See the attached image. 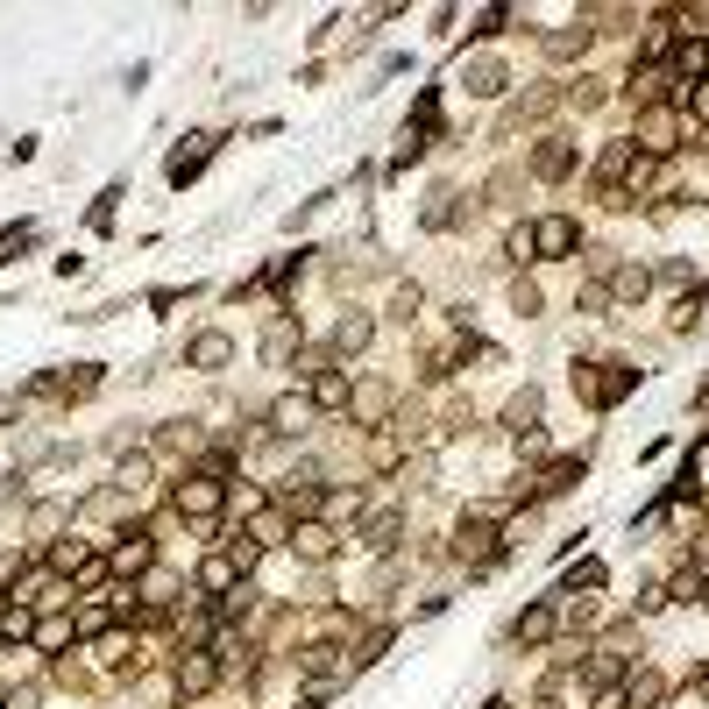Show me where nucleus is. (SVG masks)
<instances>
[{
  "label": "nucleus",
  "mask_w": 709,
  "mask_h": 709,
  "mask_svg": "<svg viewBox=\"0 0 709 709\" xmlns=\"http://www.w3.org/2000/svg\"><path fill=\"white\" fill-rule=\"evenodd\" d=\"M575 249H582V227H575L568 213H546V220H532V256H539V263L575 256Z\"/></svg>",
  "instance_id": "obj_3"
},
{
  "label": "nucleus",
  "mask_w": 709,
  "mask_h": 709,
  "mask_svg": "<svg viewBox=\"0 0 709 709\" xmlns=\"http://www.w3.org/2000/svg\"><path fill=\"white\" fill-rule=\"evenodd\" d=\"M398 525H405L398 511H376V518L362 525V546H369V554H390V546H398Z\"/></svg>",
  "instance_id": "obj_21"
},
{
  "label": "nucleus",
  "mask_w": 709,
  "mask_h": 709,
  "mask_svg": "<svg viewBox=\"0 0 709 709\" xmlns=\"http://www.w3.org/2000/svg\"><path fill=\"white\" fill-rule=\"evenodd\" d=\"M624 667H632V660H624L617 646H603V653H589V681H596V688H617V681H624Z\"/></svg>",
  "instance_id": "obj_22"
},
{
  "label": "nucleus",
  "mask_w": 709,
  "mask_h": 709,
  "mask_svg": "<svg viewBox=\"0 0 709 709\" xmlns=\"http://www.w3.org/2000/svg\"><path fill=\"white\" fill-rule=\"evenodd\" d=\"M681 114H688V121H709V78H695V86L681 93Z\"/></svg>",
  "instance_id": "obj_32"
},
{
  "label": "nucleus",
  "mask_w": 709,
  "mask_h": 709,
  "mask_svg": "<svg viewBox=\"0 0 709 709\" xmlns=\"http://www.w3.org/2000/svg\"><path fill=\"white\" fill-rule=\"evenodd\" d=\"M298 270H305V249H298V256H284V263H270V277H263V284H270V291L284 298V291L298 284Z\"/></svg>",
  "instance_id": "obj_27"
},
{
  "label": "nucleus",
  "mask_w": 709,
  "mask_h": 709,
  "mask_svg": "<svg viewBox=\"0 0 709 709\" xmlns=\"http://www.w3.org/2000/svg\"><path fill=\"white\" fill-rule=\"evenodd\" d=\"M291 546H298L305 561H334V554H341V532H334L327 518H298V525H291Z\"/></svg>",
  "instance_id": "obj_5"
},
{
  "label": "nucleus",
  "mask_w": 709,
  "mask_h": 709,
  "mask_svg": "<svg viewBox=\"0 0 709 709\" xmlns=\"http://www.w3.org/2000/svg\"><path fill=\"white\" fill-rule=\"evenodd\" d=\"M185 362H192V369H227V362H234V341L213 327V334H199V341L185 348Z\"/></svg>",
  "instance_id": "obj_13"
},
{
  "label": "nucleus",
  "mask_w": 709,
  "mask_h": 709,
  "mask_svg": "<svg viewBox=\"0 0 709 709\" xmlns=\"http://www.w3.org/2000/svg\"><path fill=\"white\" fill-rule=\"evenodd\" d=\"M447 220H454V192H447V185H440V192H433V199H426V227H447Z\"/></svg>",
  "instance_id": "obj_36"
},
{
  "label": "nucleus",
  "mask_w": 709,
  "mask_h": 709,
  "mask_svg": "<svg viewBox=\"0 0 709 709\" xmlns=\"http://www.w3.org/2000/svg\"><path fill=\"white\" fill-rule=\"evenodd\" d=\"M504 22H511V8H483V15H476V22H468V36H497V29H504Z\"/></svg>",
  "instance_id": "obj_37"
},
{
  "label": "nucleus",
  "mask_w": 709,
  "mask_h": 709,
  "mask_svg": "<svg viewBox=\"0 0 709 709\" xmlns=\"http://www.w3.org/2000/svg\"><path fill=\"white\" fill-rule=\"evenodd\" d=\"M419 305H426L419 284H398V298H390V312H398V320H419Z\"/></svg>",
  "instance_id": "obj_34"
},
{
  "label": "nucleus",
  "mask_w": 709,
  "mask_h": 709,
  "mask_svg": "<svg viewBox=\"0 0 709 709\" xmlns=\"http://www.w3.org/2000/svg\"><path fill=\"white\" fill-rule=\"evenodd\" d=\"M660 695H667V681H660V674H632V688H624V702H632V709H653Z\"/></svg>",
  "instance_id": "obj_25"
},
{
  "label": "nucleus",
  "mask_w": 709,
  "mask_h": 709,
  "mask_svg": "<svg viewBox=\"0 0 709 709\" xmlns=\"http://www.w3.org/2000/svg\"><path fill=\"white\" fill-rule=\"evenodd\" d=\"M575 50H589V29H554L546 36V57H575Z\"/></svg>",
  "instance_id": "obj_28"
},
{
  "label": "nucleus",
  "mask_w": 709,
  "mask_h": 709,
  "mask_svg": "<svg viewBox=\"0 0 709 709\" xmlns=\"http://www.w3.org/2000/svg\"><path fill=\"white\" fill-rule=\"evenodd\" d=\"M29 632H36V617H29L22 603H15V610H0V646H22Z\"/></svg>",
  "instance_id": "obj_24"
},
{
  "label": "nucleus",
  "mask_w": 709,
  "mask_h": 709,
  "mask_svg": "<svg viewBox=\"0 0 709 709\" xmlns=\"http://www.w3.org/2000/svg\"><path fill=\"white\" fill-rule=\"evenodd\" d=\"M554 624H561V617H554V603H532V610L511 624V639H518V646H546V639H554Z\"/></svg>",
  "instance_id": "obj_12"
},
{
  "label": "nucleus",
  "mask_w": 709,
  "mask_h": 709,
  "mask_svg": "<svg viewBox=\"0 0 709 709\" xmlns=\"http://www.w3.org/2000/svg\"><path fill=\"white\" fill-rule=\"evenodd\" d=\"M220 511H227V483H220V476H185V483H178V518L213 525Z\"/></svg>",
  "instance_id": "obj_2"
},
{
  "label": "nucleus",
  "mask_w": 709,
  "mask_h": 709,
  "mask_svg": "<svg viewBox=\"0 0 709 709\" xmlns=\"http://www.w3.org/2000/svg\"><path fill=\"white\" fill-rule=\"evenodd\" d=\"M312 419H320V412H312V398H277V405H270V433H284V440L312 433Z\"/></svg>",
  "instance_id": "obj_11"
},
{
  "label": "nucleus",
  "mask_w": 709,
  "mask_h": 709,
  "mask_svg": "<svg viewBox=\"0 0 709 709\" xmlns=\"http://www.w3.org/2000/svg\"><path fill=\"white\" fill-rule=\"evenodd\" d=\"M171 681H178V695H206V688L220 681V660H213L206 646H185V660H178V674H171Z\"/></svg>",
  "instance_id": "obj_6"
},
{
  "label": "nucleus",
  "mask_w": 709,
  "mask_h": 709,
  "mask_svg": "<svg viewBox=\"0 0 709 709\" xmlns=\"http://www.w3.org/2000/svg\"><path fill=\"white\" fill-rule=\"evenodd\" d=\"M291 348H298V320H277V327L263 334V362H284Z\"/></svg>",
  "instance_id": "obj_23"
},
{
  "label": "nucleus",
  "mask_w": 709,
  "mask_h": 709,
  "mask_svg": "<svg viewBox=\"0 0 709 709\" xmlns=\"http://www.w3.org/2000/svg\"><path fill=\"white\" fill-rule=\"evenodd\" d=\"M582 461H589V454H561V461H554V468L539 476V490H532V497H561V490H568V483L582 476Z\"/></svg>",
  "instance_id": "obj_20"
},
{
  "label": "nucleus",
  "mask_w": 709,
  "mask_h": 709,
  "mask_svg": "<svg viewBox=\"0 0 709 709\" xmlns=\"http://www.w3.org/2000/svg\"><path fill=\"white\" fill-rule=\"evenodd\" d=\"M532 171H539V178H568V171H575V142H539V149H532Z\"/></svg>",
  "instance_id": "obj_16"
},
{
  "label": "nucleus",
  "mask_w": 709,
  "mask_h": 709,
  "mask_svg": "<svg viewBox=\"0 0 709 709\" xmlns=\"http://www.w3.org/2000/svg\"><path fill=\"white\" fill-rule=\"evenodd\" d=\"M213 149H220L213 135H192V149H178V156H171V164H164V178H171V185L185 192V185H192V178H199V171L213 164Z\"/></svg>",
  "instance_id": "obj_8"
},
{
  "label": "nucleus",
  "mask_w": 709,
  "mask_h": 709,
  "mask_svg": "<svg viewBox=\"0 0 709 709\" xmlns=\"http://www.w3.org/2000/svg\"><path fill=\"white\" fill-rule=\"evenodd\" d=\"M454 554H461L468 568H490V561L504 554V532L490 525V511H476V518H461V532H454Z\"/></svg>",
  "instance_id": "obj_1"
},
{
  "label": "nucleus",
  "mask_w": 709,
  "mask_h": 709,
  "mask_svg": "<svg viewBox=\"0 0 709 709\" xmlns=\"http://www.w3.org/2000/svg\"><path fill=\"white\" fill-rule=\"evenodd\" d=\"M305 398H312V412H348V405H355V376H348V369H320Z\"/></svg>",
  "instance_id": "obj_4"
},
{
  "label": "nucleus",
  "mask_w": 709,
  "mask_h": 709,
  "mask_svg": "<svg viewBox=\"0 0 709 709\" xmlns=\"http://www.w3.org/2000/svg\"><path fill=\"white\" fill-rule=\"evenodd\" d=\"M646 291H653V277H646V270H639V263H624V270H617V277H610V305H639V298H646Z\"/></svg>",
  "instance_id": "obj_19"
},
{
  "label": "nucleus",
  "mask_w": 709,
  "mask_h": 709,
  "mask_svg": "<svg viewBox=\"0 0 709 709\" xmlns=\"http://www.w3.org/2000/svg\"><path fill=\"white\" fill-rule=\"evenodd\" d=\"M86 561H93V554H86L78 539H57V546H50V568H57V575H78Z\"/></svg>",
  "instance_id": "obj_26"
},
{
  "label": "nucleus",
  "mask_w": 709,
  "mask_h": 709,
  "mask_svg": "<svg viewBox=\"0 0 709 709\" xmlns=\"http://www.w3.org/2000/svg\"><path fill=\"white\" fill-rule=\"evenodd\" d=\"M29 525H36V532H57V525H64V504H36V518H29Z\"/></svg>",
  "instance_id": "obj_41"
},
{
  "label": "nucleus",
  "mask_w": 709,
  "mask_h": 709,
  "mask_svg": "<svg viewBox=\"0 0 709 709\" xmlns=\"http://www.w3.org/2000/svg\"><path fill=\"white\" fill-rule=\"evenodd\" d=\"M596 709H632V702H624V688H596Z\"/></svg>",
  "instance_id": "obj_43"
},
{
  "label": "nucleus",
  "mask_w": 709,
  "mask_h": 709,
  "mask_svg": "<svg viewBox=\"0 0 709 709\" xmlns=\"http://www.w3.org/2000/svg\"><path fill=\"white\" fill-rule=\"evenodd\" d=\"M29 242H36V227H29V220H22V227H8V234H0V263H15Z\"/></svg>",
  "instance_id": "obj_31"
},
{
  "label": "nucleus",
  "mask_w": 709,
  "mask_h": 709,
  "mask_svg": "<svg viewBox=\"0 0 709 709\" xmlns=\"http://www.w3.org/2000/svg\"><path fill=\"white\" fill-rule=\"evenodd\" d=\"M298 667H305L312 681H327V688H341V674H355V667H348V653H341L334 639H320V646H305V653H298Z\"/></svg>",
  "instance_id": "obj_7"
},
{
  "label": "nucleus",
  "mask_w": 709,
  "mask_h": 709,
  "mask_svg": "<svg viewBox=\"0 0 709 709\" xmlns=\"http://www.w3.org/2000/svg\"><path fill=\"white\" fill-rule=\"evenodd\" d=\"M398 454H405V440H398V433H376V447H369V461H376V468H398Z\"/></svg>",
  "instance_id": "obj_35"
},
{
  "label": "nucleus",
  "mask_w": 709,
  "mask_h": 709,
  "mask_svg": "<svg viewBox=\"0 0 709 709\" xmlns=\"http://www.w3.org/2000/svg\"><path fill=\"white\" fill-rule=\"evenodd\" d=\"M369 341H376V320H369V312H348V320L334 327V348H341V355H362Z\"/></svg>",
  "instance_id": "obj_17"
},
{
  "label": "nucleus",
  "mask_w": 709,
  "mask_h": 709,
  "mask_svg": "<svg viewBox=\"0 0 709 709\" xmlns=\"http://www.w3.org/2000/svg\"><path fill=\"white\" fill-rule=\"evenodd\" d=\"M702 412H709V383H702Z\"/></svg>",
  "instance_id": "obj_47"
},
{
  "label": "nucleus",
  "mask_w": 709,
  "mask_h": 709,
  "mask_svg": "<svg viewBox=\"0 0 709 709\" xmlns=\"http://www.w3.org/2000/svg\"><path fill=\"white\" fill-rule=\"evenodd\" d=\"M695 695H702V702H709V667H695Z\"/></svg>",
  "instance_id": "obj_44"
},
{
  "label": "nucleus",
  "mask_w": 709,
  "mask_h": 709,
  "mask_svg": "<svg viewBox=\"0 0 709 709\" xmlns=\"http://www.w3.org/2000/svg\"><path fill=\"white\" fill-rule=\"evenodd\" d=\"M511 305H518V312H539V284L518 277V284H511Z\"/></svg>",
  "instance_id": "obj_40"
},
{
  "label": "nucleus",
  "mask_w": 709,
  "mask_h": 709,
  "mask_svg": "<svg viewBox=\"0 0 709 709\" xmlns=\"http://www.w3.org/2000/svg\"><path fill=\"white\" fill-rule=\"evenodd\" d=\"M468 93H504V64H476L468 71Z\"/></svg>",
  "instance_id": "obj_33"
},
{
  "label": "nucleus",
  "mask_w": 709,
  "mask_h": 709,
  "mask_svg": "<svg viewBox=\"0 0 709 709\" xmlns=\"http://www.w3.org/2000/svg\"><path fill=\"white\" fill-rule=\"evenodd\" d=\"M15 412H22V405H15V398H0V426H8V419H15Z\"/></svg>",
  "instance_id": "obj_45"
},
{
  "label": "nucleus",
  "mask_w": 709,
  "mask_h": 709,
  "mask_svg": "<svg viewBox=\"0 0 709 709\" xmlns=\"http://www.w3.org/2000/svg\"><path fill=\"white\" fill-rule=\"evenodd\" d=\"M483 709H511V702H504V695H490V702H483Z\"/></svg>",
  "instance_id": "obj_46"
},
{
  "label": "nucleus",
  "mask_w": 709,
  "mask_h": 709,
  "mask_svg": "<svg viewBox=\"0 0 709 709\" xmlns=\"http://www.w3.org/2000/svg\"><path fill=\"white\" fill-rule=\"evenodd\" d=\"M504 426H511L518 440H525V433H539V390H532V383L518 390V398H511V405H504Z\"/></svg>",
  "instance_id": "obj_18"
},
{
  "label": "nucleus",
  "mask_w": 709,
  "mask_h": 709,
  "mask_svg": "<svg viewBox=\"0 0 709 709\" xmlns=\"http://www.w3.org/2000/svg\"><path fill=\"white\" fill-rule=\"evenodd\" d=\"M320 511H327V518H355V511H362V490H327Z\"/></svg>",
  "instance_id": "obj_29"
},
{
  "label": "nucleus",
  "mask_w": 709,
  "mask_h": 709,
  "mask_svg": "<svg viewBox=\"0 0 709 709\" xmlns=\"http://www.w3.org/2000/svg\"><path fill=\"white\" fill-rule=\"evenodd\" d=\"M0 709H8V702H0Z\"/></svg>",
  "instance_id": "obj_48"
},
{
  "label": "nucleus",
  "mask_w": 709,
  "mask_h": 709,
  "mask_svg": "<svg viewBox=\"0 0 709 709\" xmlns=\"http://www.w3.org/2000/svg\"><path fill=\"white\" fill-rule=\"evenodd\" d=\"M199 589L206 596H234V589H242V561H234V554H206L199 561Z\"/></svg>",
  "instance_id": "obj_10"
},
{
  "label": "nucleus",
  "mask_w": 709,
  "mask_h": 709,
  "mask_svg": "<svg viewBox=\"0 0 709 709\" xmlns=\"http://www.w3.org/2000/svg\"><path fill=\"white\" fill-rule=\"evenodd\" d=\"M114 199H121V185H107V192L93 199V227H114Z\"/></svg>",
  "instance_id": "obj_39"
},
{
  "label": "nucleus",
  "mask_w": 709,
  "mask_h": 709,
  "mask_svg": "<svg viewBox=\"0 0 709 709\" xmlns=\"http://www.w3.org/2000/svg\"><path fill=\"white\" fill-rule=\"evenodd\" d=\"M64 639H78V624H71L64 610H50V617H36V632H29V646H36V653H57Z\"/></svg>",
  "instance_id": "obj_15"
},
{
  "label": "nucleus",
  "mask_w": 709,
  "mask_h": 709,
  "mask_svg": "<svg viewBox=\"0 0 709 709\" xmlns=\"http://www.w3.org/2000/svg\"><path fill=\"white\" fill-rule=\"evenodd\" d=\"M582 589H603V561H582V568L561 582V596H582Z\"/></svg>",
  "instance_id": "obj_30"
},
{
  "label": "nucleus",
  "mask_w": 709,
  "mask_h": 709,
  "mask_svg": "<svg viewBox=\"0 0 709 709\" xmlns=\"http://www.w3.org/2000/svg\"><path fill=\"white\" fill-rule=\"evenodd\" d=\"M156 561V546H149V532H121V546L107 554V575H142Z\"/></svg>",
  "instance_id": "obj_9"
},
{
  "label": "nucleus",
  "mask_w": 709,
  "mask_h": 709,
  "mask_svg": "<svg viewBox=\"0 0 709 709\" xmlns=\"http://www.w3.org/2000/svg\"><path fill=\"white\" fill-rule=\"evenodd\" d=\"M667 86H674V71H667V64H653V57H646V64L632 71V100H639L646 114H653V100H660Z\"/></svg>",
  "instance_id": "obj_14"
},
{
  "label": "nucleus",
  "mask_w": 709,
  "mask_h": 709,
  "mask_svg": "<svg viewBox=\"0 0 709 709\" xmlns=\"http://www.w3.org/2000/svg\"><path fill=\"white\" fill-rule=\"evenodd\" d=\"M511 263H532V227H511V242H504Z\"/></svg>",
  "instance_id": "obj_38"
},
{
  "label": "nucleus",
  "mask_w": 709,
  "mask_h": 709,
  "mask_svg": "<svg viewBox=\"0 0 709 709\" xmlns=\"http://www.w3.org/2000/svg\"><path fill=\"white\" fill-rule=\"evenodd\" d=\"M632 603H639V617H653V610H660V603H667V589H660V582H646V589H639V596H632Z\"/></svg>",
  "instance_id": "obj_42"
}]
</instances>
